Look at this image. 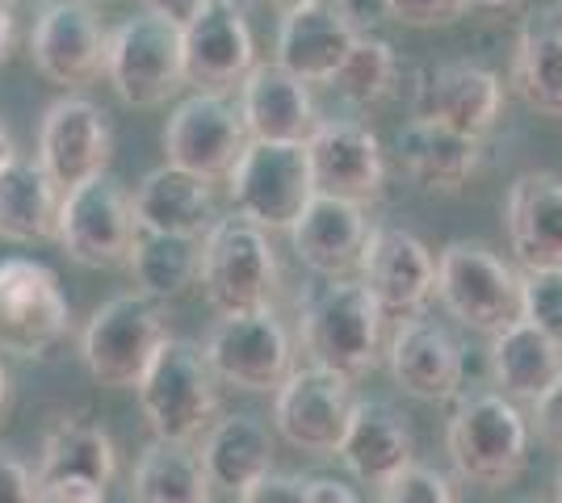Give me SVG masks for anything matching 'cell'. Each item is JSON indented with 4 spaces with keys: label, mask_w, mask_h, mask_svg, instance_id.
I'll list each match as a JSON object with an SVG mask.
<instances>
[{
    "label": "cell",
    "mask_w": 562,
    "mask_h": 503,
    "mask_svg": "<svg viewBox=\"0 0 562 503\" xmlns=\"http://www.w3.org/2000/svg\"><path fill=\"white\" fill-rule=\"evenodd\" d=\"M378 503H458V491L449 475H441L437 466H403L395 479H386L378 487Z\"/></svg>",
    "instance_id": "cell-37"
},
{
    "label": "cell",
    "mask_w": 562,
    "mask_h": 503,
    "mask_svg": "<svg viewBox=\"0 0 562 503\" xmlns=\"http://www.w3.org/2000/svg\"><path fill=\"white\" fill-rule=\"evenodd\" d=\"M165 160L168 168H181L198 181H227L244 147L252 144L239 105L227 93H193L186 96L165 122Z\"/></svg>",
    "instance_id": "cell-12"
},
{
    "label": "cell",
    "mask_w": 562,
    "mask_h": 503,
    "mask_svg": "<svg viewBox=\"0 0 562 503\" xmlns=\"http://www.w3.org/2000/svg\"><path fill=\"white\" fill-rule=\"evenodd\" d=\"M4 408H9V369L0 365V415H4Z\"/></svg>",
    "instance_id": "cell-49"
},
{
    "label": "cell",
    "mask_w": 562,
    "mask_h": 503,
    "mask_svg": "<svg viewBox=\"0 0 562 503\" xmlns=\"http://www.w3.org/2000/svg\"><path fill=\"white\" fill-rule=\"evenodd\" d=\"M135 236H139L135 202H131V193L114 172H97V176L64 193L55 240L64 243V252L76 264L117 268L131 256Z\"/></svg>",
    "instance_id": "cell-10"
},
{
    "label": "cell",
    "mask_w": 562,
    "mask_h": 503,
    "mask_svg": "<svg viewBox=\"0 0 562 503\" xmlns=\"http://www.w3.org/2000/svg\"><path fill=\"white\" fill-rule=\"evenodd\" d=\"M64 190L30 156H13L0 168V236L13 243L55 240Z\"/></svg>",
    "instance_id": "cell-31"
},
{
    "label": "cell",
    "mask_w": 562,
    "mask_h": 503,
    "mask_svg": "<svg viewBox=\"0 0 562 503\" xmlns=\"http://www.w3.org/2000/svg\"><path fill=\"white\" fill-rule=\"evenodd\" d=\"M311 181L315 193L345 197V202H374L386 185V151L370 126L352 118H324L306 139Z\"/></svg>",
    "instance_id": "cell-16"
},
{
    "label": "cell",
    "mask_w": 562,
    "mask_h": 503,
    "mask_svg": "<svg viewBox=\"0 0 562 503\" xmlns=\"http://www.w3.org/2000/svg\"><path fill=\"white\" fill-rule=\"evenodd\" d=\"M508 248L525 273L562 268V176L520 172L504 197Z\"/></svg>",
    "instance_id": "cell-23"
},
{
    "label": "cell",
    "mask_w": 562,
    "mask_h": 503,
    "mask_svg": "<svg viewBox=\"0 0 562 503\" xmlns=\"http://www.w3.org/2000/svg\"><path fill=\"white\" fill-rule=\"evenodd\" d=\"M352 382L328 369H294L273 395V424H278L281 441L294 445L299 454L311 457H336L340 441L349 428L352 415Z\"/></svg>",
    "instance_id": "cell-13"
},
{
    "label": "cell",
    "mask_w": 562,
    "mask_h": 503,
    "mask_svg": "<svg viewBox=\"0 0 562 503\" xmlns=\"http://www.w3.org/2000/svg\"><path fill=\"white\" fill-rule=\"evenodd\" d=\"M446 449L453 470L474 487H513L529 466V420L499 390H483L449 415Z\"/></svg>",
    "instance_id": "cell-3"
},
{
    "label": "cell",
    "mask_w": 562,
    "mask_h": 503,
    "mask_svg": "<svg viewBox=\"0 0 562 503\" xmlns=\"http://www.w3.org/2000/svg\"><path fill=\"white\" fill-rule=\"evenodd\" d=\"M198 286L218 315L273 311L281 264L269 236L239 215L218 218L202 240Z\"/></svg>",
    "instance_id": "cell-4"
},
{
    "label": "cell",
    "mask_w": 562,
    "mask_h": 503,
    "mask_svg": "<svg viewBox=\"0 0 562 503\" xmlns=\"http://www.w3.org/2000/svg\"><path fill=\"white\" fill-rule=\"evenodd\" d=\"M71 328L68 294L43 261L4 256L0 261V353L43 361L59 348Z\"/></svg>",
    "instance_id": "cell-9"
},
{
    "label": "cell",
    "mask_w": 562,
    "mask_h": 503,
    "mask_svg": "<svg viewBox=\"0 0 562 503\" xmlns=\"http://www.w3.org/2000/svg\"><path fill=\"white\" fill-rule=\"evenodd\" d=\"M398 164L403 172L428 193H458L470 176L479 172V156H483V144L479 139H467L449 126H437V122H420L412 118L403 130H398Z\"/></svg>",
    "instance_id": "cell-28"
},
{
    "label": "cell",
    "mask_w": 562,
    "mask_h": 503,
    "mask_svg": "<svg viewBox=\"0 0 562 503\" xmlns=\"http://www.w3.org/2000/svg\"><path fill=\"white\" fill-rule=\"evenodd\" d=\"M336 457L349 466L352 479L382 487L386 479H395L403 466L416 461V436H412L407 415L395 403H386V399H357Z\"/></svg>",
    "instance_id": "cell-25"
},
{
    "label": "cell",
    "mask_w": 562,
    "mask_h": 503,
    "mask_svg": "<svg viewBox=\"0 0 562 503\" xmlns=\"http://www.w3.org/2000/svg\"><path fill=\"white\" fill-rule=\"evenodd\" d=\"M9 50H13V4L0 0V64L9 59Z\"/></svg>",
    "instance_id": "cell-45"
},
{
    "label": "cell",
    "mask_w": 562,
    "mask_h": 503,
    "mask_svg": "<svg viewBox=\"0 0 562 503\" xmlns=\"http://www.w3.org/2000/svg\"><path fill=\"white\" fill-rule=\"evenodd\" d=\"M281 13H294V9H311V4H324V0H269Z\"/></svg>",
    "instance_id": "cell-48"
},
{
    "label": "cell",
    "mask_w": 562,
    "mask_h": 503,
    "mask_svg": "<svg viewBox=\"0 0 562 503\" xmlns=\"http://www.w3.org/2000/svg\"><path fill=\"white\" fill-rule=\"evenodd\" d=\"M13 156H18V147H13V135H9V126L0 122V168L9 164Z\"/></svg>",
    "instance_id": "cell-47"
},
{
    "label": "cell",
    "mask_w": 562,
    "mask_h": 503,
    "mask_svg": "<svg viewBox=\"0 0 562 503\" xmlns=\"http://www.w3.org/2000/svg\"><path fill=\"white\" fill-rule=\"evenodd\" d=\"M168 340L172 332H168L165 307L135 289L97 307L80 335V357L105 390H135Z\"/></svg>",
    "instance_id": "cell-5"
},
{
    "label": "cell",
    "mask_w": 562,
    "mask_h": 503,
    "mask_svg": "<svg viewBox=\"0 0 562 503\" xmlns=\"http://www.w3.org/2000/svg\"><path fill=\"white\" fill-rule=\"evenodd\" d=\"M529 432H538L541 445H550V449H559L562 454V378L541 395L538 403H533Z\"/></svg>",
    "instance_id": "cell-41"
},
{
    "label": "cell",
    "mask_w": 562,
    "mask_h": 503,
    "mask_svg": "<svg viewBox=\"0 0 562 503\" xmlns=\"http://www.w3.org/2000/svg\"><path fill=\"white\" fill-rule=\"evenodd\" d=\"M370 218L366 206L345 202V197H328V193H315L306 202V210L299 215V222L290 227V243H294V256L319 273V277H352L366 240H370Z\"/></svg>",
    "instance_id": "cell-22"
},
{
    "label": "cell",
    "mask_w": 562,
    "mask_h": 503,
    "mask_svg": "<svg viewBox=\"0 0 562 503\" xmlns=\"http://www.w3.org/2000/svg\"><path fill=\"white\" fill-rule=\"evenodd\" d=\"M131 503H214L202 454L193 445L151 436L131 470Z\"/></svg>",
    "instance_id": "cell-32"
},
{
    "label": "cell",
    "mask_w": 562,
    "mask_h": 503,
    "mask_svg": "<svg viewBox=\"0 0 562 503\" xmlns=\"http://www.w3.org/2000/svg\"><path fill=\"white\" fill-rule=\"evenodd\" d=\"M361 30H352L349 18L324 0V4H311V9H294V13H281L278 30V64L281 72H290L303 84H331L336 72L345 68L352 43H357Z\"/></svg>",
    "instance_id": "cell-24"
},
{
    "label": "cell",
    "mask_w": 562,
    "mask_h": 503,
    "mask_svg": "<svg viewBox=\"0 0 562 503\" xmlns=\"http://www.w3.org/2000/svg\"><path fill=\"white\" fill-rule=\"evenodd\" d=\"M357 282L378 298V307L386 315H424L428 298L437 294V261L403 227H374L361 264H357Z\"/></svg>",
    "instance_id": "cell-19"
},
{
    "label": "cell",
    "mask_w": 562,
    "mask_h": 503,
    "mask_svg": "<svg viewBox=\"0 0 562 503\" xmlns=\"http://www.w3.org/2000/svg\"><path fill=\"white\" fill-rule=\"evenodd\" d=\"M550 503H562V466H559V475H554V500Z\"/></svg>",
    "instance_id": "cell-50"
},
{
    "label": "cell",
    "mask_w": 562,
    "mask_h": 503,
    "mask_svg": "<svg viewBox=\"0 0 562 503\" xmlns=\"http://www.w3.org/2000/svg\"><path fill=\"white\" fill-rule=\"evenodd\" d=\"M513 89L529 110L562 118V22L538 18L520 30L513 55Z\"/></svg>",
    "instance_id": "cell-33"
},
{
    "label": "cell",
    "mask_w": 562,
    "mask_h": 503,
    "mask_svg": "<svg viewBox=\"0 0 562 503\" xmlns=\"http://www.w3.org/2000/svg\"><path fill=\"white\" fill-rule=\"evenodd\" d=\"M306 500L311 503H361L352 495V487H345V482H336V479H311L306 482Z\"/></svg>",
    "instance_id": "cell-44"
},
{
    "label": "cell",
    "mask_w": 562,
    "mask_h": 503,
    "mask_svg": "<svg viewBox=\"0 0 562 503\" xmlns=\"http://www.w3.org/2000/svg\"><path fill=\"white\" fill-rule=\"evenodd\" d=\"M520 319L562 344V268L520 273Z\"/></svg>",
    "instance_id": "cell-36"
},
{
    "label": "cell",
    "mask_w": 562,
    "mask_h": 503,
    "mask_svg": "<svg viewBox=\"0 0 562 503\" xmlns=\"http://www.w3.org/2000/svg\"><path fill=\"white\" fill-rule=\"evenodd\" d=\"M227 190H232L235 215L248 218L265 236L290 231L306 210V202L315 197L306 144H257L252 139L235 160Z\"/></svg>",
    "instance_id": "cell-8"
},
{
    "label": "cell",
    "mask_w": 562,
    "mask_h": 503,
    "mask_svg": "<svg viewBox=\"0 0 562 503\" xmlns=\"http://www.w3.org/2000/svg\"><path fill=\"white\" fill-rule=\"evenodd\" d=\"M437 298L470 332L499 335L520 319V273L479 240H453L437 256Z\"/></svg>",
    "instance_id": "cell-6"
},
{
    "label": "cell",
    "mask_w": 562,
    "mask_h": 503,
    "mask_svg": "<svg viewBox=\"0 0 562 503\" xmlns=\"http://www.w3.org/2000/svg\"><path fill=\"white\" fill-rule=\"evenodd\" d=\"M516 503H550V500H538V495H525V500H516Z\"/></svg>",
    "instance_id": "cell-52"
},
{
    "label": "cell",
    "mask_w": 562,
    "mask_h": 503,
    "mask_svg": "<svg viewBox=\"0 0 562 503\" xmlns=\"http://www.w3.org/2000/svg\"><path fill=\"white\" fill-rule=\"evenodd\" d=\"M398 84V55L386 38H378L374 30L370 34H357L345 68L336 72L331 89L345 96L357 110H374L386 96L395 93Z\"/></svg>",
    "instance_id": "cell-35"
},
{
    "label": "cell",
    "mask_w": 562,
    "mask_h": 503,
    "mask_svg": "<svg viewBox=\"0 0 562 503\" xmlns=\"http://www.w3.org/2000/svg\"><path fill=\"white\" fill-rule=\"evenodd\" d=\"M202 466L214 491H232L239 495L244 487H252L273 470V432L260 415H218L214 428L202 436Z\"/></svg>",
    "instance_id": "cell-29"
},
{
    "label": "cell",
    "mask_w": 562,
    "mask_h": 503,
    "mask_svg": "<svg viewBox=\"0 0 562 503\" xmlns=\"http://www.w3.org/2000/svg\"><path fill=\"white\" fill-rule=\"evenodd\" d=\"M117 475V449L110 432L85 420V415H59L43 436V454H38V470L34 482L43 487H59V482H93L105 487Z\"/></svg>",
    "instance_id": "cell-27"
},
{
    "label": "cell",
    "mask_w": 562,
    "mask_h": 503,
    "mask_svg": "<svg viewBox=\"0 0 562 503\" xmlns=\"http://www.w3.org/2000/svg\"><path fill=\"white\" fill-rule=\"evenodd\" d=\"M386 13H391V22H398V25L428 30V25L458 22L467 9H462V0H386Z\"/></svg>",
    "instance_id": "cell-38"
},
{
    "label": "cell",
    "mask_w": 562,
    "mask_h": 503,
    "mask_svg": "<svg viewBox=\"0 0 562 503\" xmlns=\"http://www.w3.org/2000/svg\"><path fill=\"white\" fill-rule=\"evenodd\" d=\"M235 105L248 139L257 144H306L319 126V105L311 84L281 72L278 64H257L235 89Z\"/></svg>",
    "instance_id": "cell-21"
},
{
    "label": "cell",
    "mask_w": 562,
    "mask_h": 503,
    "mask_svg": "<svg viewBox=\"0 0 562 503\" xmlns=\"http://www.w3.org/2000/svg\"><path fill=\"white\" fill-rule=\"evenodd\" d=\"M105 76L114 93L135 110H156L186 89V47L181 25L156 13H135L110 34Z\"/></svg>",
    "instance_id": "cell-7"
},
{
    "label": "cell",
    "mask_w": 562,
    "mask_h": 503,
    "mask_svg": "<svg viewBox=\"0 0 562 503\" xmlns=\"http://www.w3.org/2000/svg\"><path fill=\"white\" fill-rule=\"evenodd\" d=\"M382 357L391 365L398 390L420 403H446L462 390V374H467L462 344L453 340L446 323H437L428 315L398 319Z\"/></svg>",
    "instance_id": "cell-18"
},
{
    "label": "cell",
    "mask_w": 562,
    "mask_h": 503,
    "mask_svg": "<svg viewBox=\"0 0 562 503\" xmlns=\"http://www.w3.org/2000/svg\"><path fill=\"white\" fill-rule=\"evenodd\" d=\"M462 9H479V13H516V9H525V0H462Z\"/></svg>",
    "instance_id": "cell-46"
},
{
    "label": "cell",
    "mask_w": 562,
    "mask_h": 503,
    "mask_svg": "<svg viewBox=\"0 0 562 503\" xmlns=\"http://www.w3.org/2000/svg\"><path fill=\"white\" fill-rule=\"evenodd\" d=\"M382 323L386 311L357 277H336L315 294H306L299 311V340L315 369L340 378H366L382 361Z\"/></svg>",
    "instance_id": "cell-1"
},
{
    "label": "cell",
    "mask_w": 562,
    "mask_h": 503,
    "mask_svg": "<svg viewBox=\"0 0 562 503\" xmlns=\"http://www.w3.org/2000/svg\"><path fill=\"white\" fill-rule=\"evenodd\" d=\"M131 202H135L139 231H156V236L206 240V231L218 222V206H214L211 185L168 164L151 168L139 185H135Z\"/></svg>",
    "instance_id": "cell-26"
},
{
    "label": "cell",
    "mask_w": 562,
    "mask_h": 503,
    "mask_svg": "<svg viewBox=\"0 0 562 503\" xmlns=\"http://www.w3.org/2000/svg\"><path fill=\"white\" fill-rule=\"evenodd\" d=\"M492 374L504 399L513 403H538L541 395L562 378V344L538 332L533 323L516 319L513 328L492 335Z\"/></svg>",
    "instance_id": "cell-30"
},
{
    "label": "cell",
    "mask_w": 562,
    "mask_h": 503,
    "mask_svg": "<svg viewBox=\"0 0 562 503\" xmlns=\"http://www.w3.org/2000/svg\"><path fill=\"white\" fill-rule=\"evenodd\" d=\"M181 47H186V84H198V93L239 89L244 76L257 68L252 25L232 0H211L193 22L181 25Z\"/></svg>",
    "instance_id": "cell-17"
},
{
    "label": "cell",
    "mask_w": 562,
    "mask_h": 503,
    "mask_svg": "<svg viewBox=\"0 0 562 503\" xmlns=\"http://www.w3.org/2000/svg\"><path fill=\"white\" fill-rule=\"evenodd\" d=\"M110 30L89 0H47L30 30L34 68L59 89H85L105 72Z\"/></svg>",
    "instance_id": "cell-14"
},
{
    "label": "cell",
    "mask_w": 562,
    "mask_h": 503,
    "mask_svg": "<svg viewBox=\"0 0 562 503\" xmlns=\"http://www.w3.org/2000/svg\"><path fill=\"white\" fill-rule=\"evenodd\" d=\"M147 428L160 441L193 445L218 420V378L198 340L172 335L135 386Z\"/></svg>",
    "instance_id": "cell-2"
},
{
    "label": "cell",
    "mask_w": 562,
    "mask_h": 503,
    "mask_svg": "<svg viewBox=\"0 0 562 503\" xmlns=\"http://www.w3.org/2000/svg\"><path fill=\"white\" fill-rule=\"evenodd\" d=\"M89 4H93V0H89Z\"/></svg>",
    "instance_id": "cell-54"
},
{
    "label": "cell",
    "mask_w": 562,
    "mask_h": 503,
    "mask_svg": "<svg viewBox=\"0 0 562 503\" xmlns=\"http://www.w3.org/2000/svg\"><path fill=\"white\" fill-rule=\"evenodd\" d=\"M126 268L135 277L143 298L168 302L181 298L198 286V268H202V240H181V236H156L139 231L135 248L126 256Z\"/></svg>",
    "instance_id": "cell-34"
},
{
    "label": "cell",
    "mask_w": 562,
    "mask_h": 503,
    "mask_svg": "<svg viewBox=\"0 0 562 503\" xmlns=\"http://www.w3.org/2000/svg\"><path fill=\"white\" fill-rule=\"evenodd\" d=\"M306 482L303 475H281L269 470L265 479H257L252 487L239 491V503H311L306 500Z\"/></svg>",
    "instance_id": "cell-39"
},
{
    "label": "cell",
    "mask_w": 562,
    "mask_h": 503,
    "mask_svg": "<svg viewBox=\"0 0 562 503\" xmlns=\"http://www.w3.org/2000/svg\"><path fill=\"white\" fill-rule=\"evenodd\" d=\"M0 503H43L34 470L13 449H0Z\"/></svg>",
    "instance_id": "cell-40"
},
{
    "label": "cell",
    "mask_w": 562,
    "mask_h": 503,
    "mask_svg": "<svg viewBox=\"0 0 562 503\" xmlns=\"http://www.w3.org/2000/svg\"><path fill=\"white\" fill-rule=\"evenodd\" d=\"M211 0H143V13H156L172 25H189Z\"/></svg>",
    "instance_id": "cell-43"
},
{
    "label": "cell",
    "mask_w": 562,
    "mask_h": 503,
    "mask_svg": "<svg viewBox=\"0 0 562 503\" xmlns=\"http://www.w3.org/2000/svg\"><path fill=\"white\" fill-rule=\"evenodd\" d=\"M114 156V130L105 110L89 96H59L50 101L43 126H38V164L47 168V176L68 193L80 181H89L97 172H105Z\"/></svg>",
    "instance_id": "cell-15"
},
{
    "label": "cell",
    "mask_w": 562,
    "mask_h": 503,
    "mask_svg": "<svg viewBox=\"0 0 562 503\" xmlns=\"http://www.w3.org/2000/svg\"><path fill=\"white\" fill-rule=\"evenodd\" d=\"M504 114V80L479 64H437L420 72L416 84V118L449 126L467 139L492 135Z\"/></svg>",
    "instance_id": "cell-20"
},
{
    "label": "cell",
    "mask_w": 562,
    "mask_h": 503,
    "mask_svg": "<svg viewBox=\"0 0 562 503\" xmlns=\"http://www.w3.org/2000/svg\"><path fill=\"white\" fill-rule=\"evenodd\" d=\"M9 4H34V0H9Z\"/></svg>",
    "instance_id": "cell-53"
},
{
    "label": "cell",
    "mask_w": 562,
    "mask_h": 503,
    "mask_svg": "<svg viewBox=\"0 0 562 503\" xmlns=\"http://www.w3.org/2000/svg\"><path fill=\"white\" fill-rule=\"evenodd\" d=\"M345 18H349L352 30H361V34H370L378 22H386L391 13H386V0H331Z\"/></svg>",
    "instance_id": "cell-42"
},
{
    "label": "cell",
    "mask_w": 562,
    "mask_h": 503,
    "mask_svg": "<svg viewBox=\"0 0 562 503\" xmlns=\"http://www.w3.org/2000/svg\"><path fill=\"white\" fill-rule=\"evenodd\" d=\"M235 9H257V4H269V0H232Z\"/></svg>",
    "instance_id": "cell-51"
},
{
    "label": "cell",
    "mask_w": 562,
    "mask_h": 503,
    "mask_svg": "<svg viewBox=\"0 0 562 503\" xmlns=\"http://www.w3.org/2000/svg\"><path fill=\"white\" fill-rule=\"evenodd\" d=\"M202 353L218 382L252 395H278V386L294 374V340L278 311L223 315L206 335Z\"/></svg>",
    "instance_id": "cell-11"
}]
</instances>
